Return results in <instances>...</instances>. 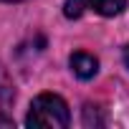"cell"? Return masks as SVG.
I'll list each match as a JSON object with an SVG mask.
<instances>
[{"mask_svg": "<svg viewBox=\"0 0 129 129\" xmlns=\"http://www.w3.org/2000/svg\"><path fill=\"white\" fill-rule=\"evenodd\" d=\"M86 5L99 13V15H106V18H114L119 13H124L126 8V0H86Z\"/></svg>", "mask_w": 129, "mask_h": 129, "instance_id": "obj_4", "label": "cell"}, {"mask_svg": "<svg viewBox=\"0 0 129 129\" xmlns=\"http://www.w3.org/2000/svg\"><path fill=\"white\" fill-rule=\"evenodd\" d=\"M124 61H126V66H129V46L124 48Z\"/></svg>", "mask_w": 129, "mask_h": 129, "instance_id": "obj_7", "label": "cell"}, {"mask_svg": "<svg viewBox=\"0 0 129 129\" xmlns=\"http://www.w3.org/2000/svg\"><path fill=\"white\" fill-rule=\"evenodd\" d=\"M5 3H20V0H5Z\"/></svg>", "mask_w": 129, "mask_h": 129, "instance_id": "obj_8", "label": "cell"}, {"mask_svg": "<svg viewBox=\"0 0 129 129\" xmlns=\"http://www.w3.org/2000/svg\"><path fill=\"white\" fill-rule=\"evenodd\" d=\"M69 63H71V71H74L79 79H84V81H86V79H94L96 71H99V61H96V56H91V53H86V51L71 53Z\"/></svg>", "mask_w": 129, "mask_h": 129, "instance_id": "obj_2", "label": "cell"}, {"mask_svg": "<svg viewBox=\"0 0 129 129\" xmlns=\"http://www.w3.org/2000/svg\"><path fill=\"white\" fill-rule=\"evenodd\" d=\"M13 101H15V86H13V79H10V74L0 66V114L3 111H8L10 106H13Z\"/></svg>", "mask_w": 129, "mask_h": 129, "instance_id": "obj_3", "label": "cell"}, {"mask_svg": "<svg viewBox=\"0 0 129 129\" xmlns=\"http://www.w3.org/2000/svg\"><path fill=\"white\" fill-rule=\"evenodd\" d=\"M86 0H66V8H63V13H66V18H81V13L86 10Z\"/></svg>", "mask_w": 129, "mask_h": 129, "instance_id": "obj_6", "label": "cell"}, {"mask_svg": "<svg viewBox=\"0 0 129 129\" xmlns=\"http://www.w3.org/2000/svg\"><path fill=\"white\" fill-rule=\"evenodd\" d=\"M84 124H86V126H104V124H106V116H104L101 106L86 104V106H84Z\"/></svg>", "mask_w": 129, "mask_h": 129, "instance_id": "obj_5", "label": "cell"}, {"mask_svg": "<svg viewBox=\"0 0 129 129\" xmlns=\"http://www.w3.org/2000/svg\"><path fill=\"white\" fill-rule=\"evenodd\" d=\"M71 121L69 104L58 94H41L33 99L30 111L25 116L28 126H41V129H66Z\"/></svg>", "mask_w": 129, "mask_h": 129, "instance_id": "obj_1", "label": "cell"}]
</instances>
